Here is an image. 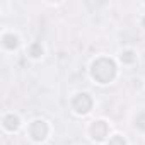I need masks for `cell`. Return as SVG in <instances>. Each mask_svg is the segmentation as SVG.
Wrapping results in <instances>:
<instances>
[{"instance_id":"277c9868","label":"cell","mask_w":145,"mask_h":145,"mask_svg":"<svg viewBox=\"0 0 145 145\" xmlns=\"http://www.w3.org/2000/svg\"><path fill=\"white\" fill-rule=\"evenodd\" d=\"M108 131H109V128H108V125L104 123V121H94L92 123V126H91V133H92V138H96V140H104L106 138V135H108Z\"/></svg>"},{"instance_id":"ba28073f","label":"cell","mask_w":145,"mask_h":145,"mask_svg":"<svg viewBox=\"0 0 145 145\" xmlns=\"http://www.w3.org/2000/svg\"><path fill=\"white\" fill-rule=\"evenodd\" d=\"M121 61L123 63H133L135 61V53L133 51H125L121 55Z\"/></svg>"},{"instance_id":"52a82bcc","label":"cell","mask_w":145,"mask_h":145,"mask_svg":"<svg viewBox=\"0 0 145 145\" xmlns=\"http://www.w3.org/2000/svg\"><path fill=\"white\" fill-rule=\"evenodd\" d=\"M29 55L34 56V58L41 56V55H43V48H41V44H39V43H33V44L29 46Z\"/></svg>"},{"instance_id":"6da1fadb","label":"cell","mask_w":145,"mask_h":145,"mask_svg":"<svg viewBox=\"0 0 145 145\" xmlns=\"http://www.w3.org/2000/svg\"><path fill=\"white\" fill-rule=\"evenodd\" d=\"M91 74L92 77L101 82V84H108L114 79L116 75V65L111 58H99L92 63V68H91Z\"/></svg>"},{"instance_id":"5b68a950","label":"cell","mask_w":145,"mask_h":145,"mask_svg":"<svg viewBox=\"0 0 145 145\" xmlns=\"http://www.w3.org/2000/svg\"><path fill=\"white\" fill-rule=\"evenodd\" d=\"M4 126H5L9 131L17 130V128H19V118L14 116V114H7V116L4 118Z\"/></svg>"},{"instance_id":"30bf717a","label":"cell","mask_w":145,"mask_h":145,"mask_svg":"<svg viewBox=\"0 0 145 145\" xmlns=\"http://www.w3.org/2000/svg\"><path fill=\"white\" fill-rule=\"evenodd\" d=\"M109 145H125V138L120 137V135H116V137H113L109 140Z\"/></svg>"},{"instance_id":"3957f363","label":"cell","mask_w":145,"mask_h":145,"mask_svg":"<svg viewBox=\"0 0 145 145\" xmlns=\"http://www.w3.org/2000/svg\"><path fill=\"white\" fill-rule=\"evenodd\" d=\"M29 133H31V137H33L36 142H41V140H44L46 135H48V125H46L43 120H36V121L31 123Z\"/></svg>"},{"instance_id":"9c48e42d","label":"cell","mask_w":145,"mask_h":145,"mask_svg":"<svg viewBox=\"0 0 145 145\" xmlns=\"http://www.w3.org/2000/svg\"><path fill=\"white\" fill-rule=\"evenodd\" d=\"M137 126L140 130H145V113H142V114L137 116Z\"/></svg>"},{"instance_id":"7a4b0ae2","label":"cell","mask_w":145,"mask_h":145,"mask_svg":"<svg viewBox=\"0 0 145 145\" xmlns=\"http://www.w3.org/2000/svg\"><path fill=\"white\" fill-rule=\"evenodd\" d=\"M72 108H74L77 113H80V114H86L92 108V99L87 94H84V92L82 94H77L74 97V101H72Z\"/></svg>"},{"instance_id":"8fae6325","label":"cell","mask_w":145,"mask_h":145,"mask_svg":"<svg viewBox=\"0 0 145 145\" xmlns=\"http://www.w3.org/2000/svg\"><path fill=\"white\" fill-rule=\"evenodd\" d=\"M143 26H145V19H143Z\"/></svg>"},{"instance_id":"8992f818","label":"cell","mask_w":145,"mask_h":145,"mask_svg":"<svg viewBox=\"0 0 145 145\" xmlns=\"http://www.w3.org/2000/svg\"><path fill=\"white\" fill-rule=\"evenodd\" d=\"M2 43H4V46H5V48L14 50V48L17 46V38H16L14 34H5V36H4V39H2Z\"/></svg>"}]
</instances>
